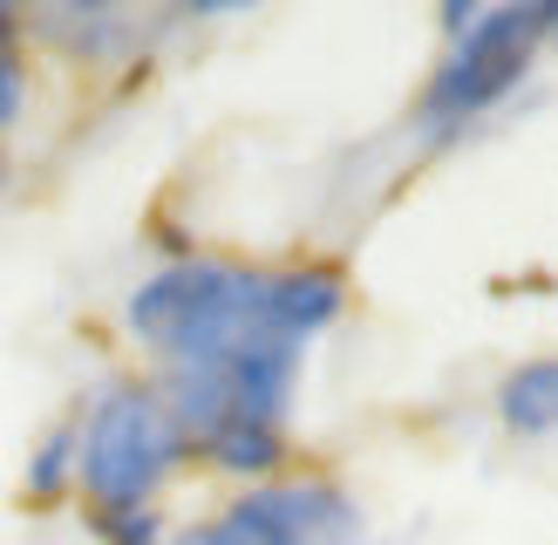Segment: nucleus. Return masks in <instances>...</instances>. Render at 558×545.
Masks as SVG:
<instances>
[{"label": "nucleus", "instance_id": "8", "mask_svg": "<svg viewBox=\"0 0 558 545\" xmlns=\"http://www.w3.org/2000/svg\"><path fill=\"white\" fill-rule=\"evenodd\" d=\"M8 178H14V164H8V144H0V198H8Z\"/></svg>", "mask_w": 558, "mask_h": 545}, {"label": "nucleus", "instance_id": "6", "mask_svg": "<svg viewBox=\"0 0 558 545\" xmlns=\"http://www.w3.org/2000/svg\"><path fill=\"white\" fill-rule=\"evenodd\" d=\"M69 491H75V429L62 416L35 444V457H27V498H35V505H62Z\"/></svg>", "mask_w": 558, "mask_h": 545}, {"label": "nucleus", "instance_id": "7", "mask_svg": "<svg viewBox=\"0 0 558 545\" xmlns=\"http://www.w3.org/2000/svg\"><path fill=\"white\" fill-rule=\"evenodd\" d=\"M27 89H35V75H27V35H21L14 8H0V136L27 117Z\"/></svg>", "mask_w": 558, "mask_h": 545}, {"label": "nucleus", "instance_id": "1", "mask_svg": "<svg viewBox=\"0 0 558 545\" xmlns=\"http://www.w3.org/2000/svg\"><path fill=\"white\" fill-rule=\"evenodd\" d=\"M354 287L333 259L171 253L123 293V341L191 444V463L259 484L293 463V416Z\"/></svg>", "mask_w": 558, "mask_h": 545}, {"label": "nucleus", "instance_id": "2", "mask_svg": "<svg viewBox=\"0 0 558 545\" xmlns=\"http://www.w3.org/2000/svg\"><path fill=\"white\" fill-rule=\"evenodd\" d=\"M75 429V491L82 525L96 545H171L163 498L191 471V444L157 396L150 375H102L82 409L69 416Z\"/></svg>", "mask_w": 558, "mask_h": 545}, {"label": "nucleus", "instance_id": "5", "mask_svg": "<svg viewBox=\"0 0 558 545\" xmlns=\"http://www.w3.org/2000/svg\"><path fill=\"white\" fill-rule=\"evenodd\" d=\"M490 416L511 444H558V348L524 354V362L497 375Z\"/></svg>", "mask_w": 558, "mask_h": 545}, {"label": "nucleus", "instance_id": "4", "mask_svg": "<svg viewBox=\"0 0 558 545\" xmlns=\"http://www.w3.org/2000/svg\"><path fill=\"white\" fill-rule=\"evenodd\" d=\"M171 545H368V505L348 477L287 463L259 484H232L205 518L178 525Z\"/></svg>", "mask_w": 558, "mask_h": 545}, {"label": "nucleus", "instance_id": "3", "mask_svg": "<svg viewBox=\"0 0 558 545\" xmlns=\"http://www.w3.org/2000/svg\"><path fill=\"white\" fill-rule=\"evenodd\" d=\"M436 62L402 123L423 157H442L490 130L538 82L545 55H558V8H532V0H457L436 8Z\"/></svg>", "mask_w": 558, "mask_h": 545}]
</instances>
